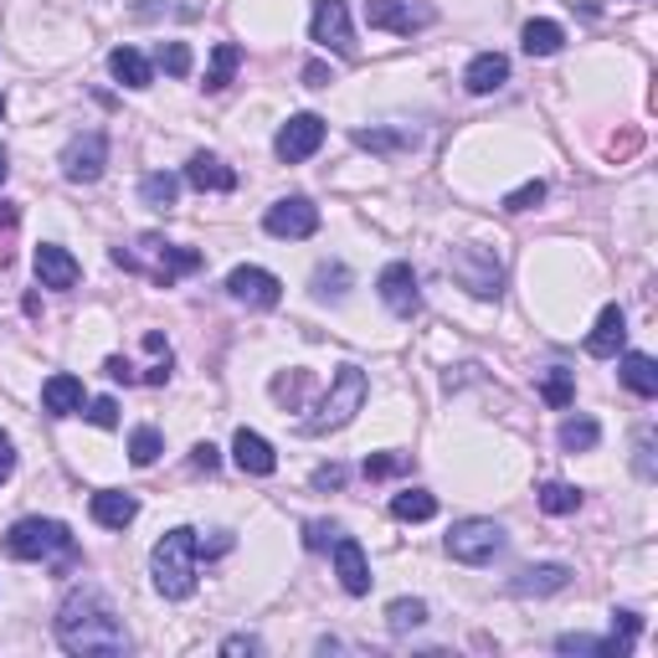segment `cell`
<instances>
[{
    "label": "cell",
    "instance_id": "6da1fadb",
    "mask_svg": "<svg viewBox=\"0 0 658 658\" xmlns=\"http://www.w3.org/2000/svg\"><path fill=\"white\" fill-rule=\"evenodd\" d=\"M57 643L67 654H83V658H119L129 654V633L119 623V612L109 607V596L83 586L73 592L57 607Z\"/></svg>",
    "mask_w": 658,
    "mask_h": 658
},
{
    "label": "cell",
    "instance_id": "7a4b0ae2",
    "mask_svg": "<svg viewBox=\"0 0 658 658\" xmlns=\"http://www.w3.org/2000/svg\"><path fill=\"white\" fill-rule=\"evenodd\" d=\"M113 263L129 267V273H150L160 288H171L180 273H196L206 257L196 248H175V242H165V237L144 232L134 248H113Z\"/></svg>",
    "mask_w": 658,
    "mask_h": 658
},
{
    "label": "cell",
    "instance_id": "3957f363",
    "mask_svg": "<svg viewBox=\"0 0 658 658\" xmlns=\"http://www.w3.org/2000/svg\"><path fill=\"white\" fill-rule=\"evenodd\" d=\"M196 556H201V540H196V530H186V525L160 540L155 556H150V571H155L160 596L186 602V596L196 592Z\"/></svg>",
    "mask_w": 658,
    "mask_h": 658
},
{
    "label": "cell",
    "instance_id": "277c9868",
    "mask_svg": "<svg viewBox=\"0 0 658 658\" xmlns=\"http://www.w3.org/2000/svg\"><path fill=\"white\" fill-rule=\"evenodd\" d=\"M365 396H371V381H365L361 365H340V376H335V386L325 392L319 412H314L298 432H309V438H314V432H335V427H346L350 417L365 407Z\"/></svg>",
    "mask_w": 658,
    "mask_h": 658
},
{
    "label": "cell",
    "instance_id": "5b68a950",
    "mask_svg": "<svg viewBox=\"0 0 658 658\" xmlns=\"http://www.w3.org/2000/svg\"><path fill=\"white\" fill-rule=\"evenodd\" d=\"M6 556L11 561H47V556H73V535L63 519H17L6 530Z\"/></svg>",
    "mask_w": 658,
    "mask_h": 658
},
{
    "label": "cell",
    "instance_id": "8992f818",
    "mask_svg": "<svg viewBox=\"0 0 658 658\" xmlns=\"http://www.w3.org/2000/svg\"><path fill=\"white\" fill-rule=\"evenodd\" d=\"M448 273H453L473 298H500L504 294V267L489 248H453L448 257Z\"/></svg>",
    "mask_w": 658,
    "mask_h": 658
},
{
    "label": "cell",
    "instance_id": "52a82bcc",
    "mask_svg": "<svg viewBox=\"0 0 658 658\" xmlns=\"http://www.w3.org/2000/svg\"><path fill=\"white\" fill-rule=\"evenodd\" d=\"M504 550V530L494 519H458L448 530V556L463 566H489Z\"/></svg>",
    "mask_w": 658,
    "mask_h": 658
},
{
    "label": "cell",
    "instance_id": "ba28073f",
    "mask_svg": "<svg viewBox=\"0 0 658 658\" xmlns=\"http://www.w3.org/2000/svg\"><path fill=\"white\" fill-rule=\"evenodd\" d=\"M263 227L273 237H283V242H304V237L319 232V206H314L309 196H283V201L267 206Z\"/></svg>",
    "mask_w": 658,
    "mask_h": 658
},
{
    "label": "cell",
    "instance_id": "9c48e42d",
    "mask_svg": "<svg viewBox=\"0 0 658 658\" xmlns=\"http://www.w3.org/2000/svg\"><path fill=\"white\" fill-rule=\"evenodd\" d=\"M103 165H109V140H103L98 129L78 134V140L63 150V175L73 186H94L98 175H103Z\"/></svg>",
    "mask_w": 658,
    "mask_h": 658
},
{
    "label": "cell",
    "instance_id": "30bf717a",
    "mask_svg": "<svg viewBox=\"0 0 658 658\" xmlns=\"http://www.w3.org/2000/svg\"><path fill=\"white\" fill-rule=\"evenodd\" d=\"M309 36L319 42V47H329V52H340V57H350V52H355V32H350L346 0H314Z\"/></svg>",
    "mask_w": 658,
    "mask_h": 658
},
{
    "label": "cell",
    "instance_id": "8fae6325",
    "mask_svg": "<svg viewBox=\"0 0 658 658\" xmlns=\"http://www.w3.org/2000/svg\"><path fill=\"white\" fill-rule=\"evenodd\" d=\"M319 144H325V119H319V113H294V119L278 129L273 150H278L283 165H298V160H309Z\"/></svg>",
    "mask_w": 658,
    "mask_h": 658
},
{
    "label": "cell",
    "instance_id": "7c38bea8",
    "mask_svg": "<svg viewBox=\"0 0 658 658\" xmlns=\"http://www.w3.org/2000/svg\"><path fill=\"white\" fill-rule=\"evenodd\" d=\"M365 21H371L376 32L412 36L432 21V6H412V0H365Z\"/></svg>",
    "mask_w": 658,
    "mask_h": 658
},
{
    "label": "cell",
    "instance_id": "4fadbf2b",
    "mask_svg": "<svg viewBox=\"0 0 658 658\" xmlns=\"http://www.w3.org/2000/svg\"><path fill=\"white\" fill-rule=\"evenodd\" d=\"M227 294L237 304H248V309H278L283 298V283L267 273V267H232V278H227Z\"/></svg>",
    "mask_w": 658,
    "mask_h": 658
},
{
    "label": "cell",
    "instance_id": "5bb4252c",
    "mask_svg": "<svg viewBox=\"0 0 658 658\" xmlns=\"http://www.w3.org/2000/svg\"><path fill=\"white\" fill-rule=\"evenodd\" d=\"M381 304H386L392 314H402V319H412V314L423 309V288H417V273H412V263L381 267Z\"/></svg>",
    "mask_w": 658,
    "mask_h": 658
},
{
    "label": "cell",
    "instance_id": "9a60e30c",
    "mask_svg": "<svg viewBox=\"0 0 658 658\" xmlns=\"http://www.w3.org/2000/svg\"><path fill=\"white\" fill-rule=\"evenodd\" d=\"M335 571H340V586H346L350 596H365V592H371V566H365L361 540H350V535H335Z\"/></svg>",
    "mask_w": 658,
    "mask_h": 658
},
{
    "label": "cell",
    "instance_id": "2e32d148",
    "mask_svg": "<svg viewBox=\"0 0 658 658\" xmlns=\"http://www.w3.org/2000/svg\"><path fill=\"white\" fill-rule=\"evenodd\" d=\"M36 278H42V288H73V283L83 278V267L67 248L42 242V248H36Z\"/></svg>",
    "mask_w": 658,
    "mask_h": 658
},
{
    "label": "cell",
    "instance_id": "e0dca14e",
    "mask_svg": "<svg viewBox=\"0 0 658 658\" xmlns=\"http://www.w3.org/2000/svg\"><path fill=\"white\" fill-rule=\"evenodd\" d=\"M566 581H571V566L546 561V566H525V571H515L509 592L515 596H550V592H566Z\"/></svg>",
    "mask_w": 658,
    "mask_h": 658
},
{
    "label": "cell",
    "instance_id": "ac0fdd59",
    "mask_svg": "<svg viewBox=\"0 0 658 658\" xmlns=\"http://www.w3.org/2000/svg\"><path fill=\"white\" fill-rule=\"evenodd\" d=\"M623 340H627V314L617 309V304H607L602 319H596V329L586 335V355H592V361H612V355L623 350Z\"/></svg>",
    "mask_w": 658,
    "mask_h": 658
},
{
    "label": "cell",
    "instance_id": "d6986e66",
    "mask_svg": "<svg viewBox=\"0 0 658 658\" xmlns=\"http://www.w3.org/2000/svg\"><path fill=\"white\" fill-rule=\"evenodd\" d=\"M232 458H237V469L242 473H257V479H267V473L278 469V453H273V442L267 438H257V432H237L232 438Z\"/></svg>",
    "mask_w": 658,
    "mask_h": 658
},
{
    "label": "cell",
    "instance_id": "ffe728a7",
    "mask_svg": "<svg viewBox=\"0 0 658 658\" xmlns=\"http://www.w3.org/2000/svg\"><path fill=\"white\" fill-rule=\"evenodd\" d=\"M509 83V57H500V52H479L469 63V73H463V88L469 94H494V88H504Z\"/></svg>",
    "mask_w": 658,
    "mask_h": 658
},
{
    "label": "cell",
    "instance_id": "44dd1931",
    "mask_svg": "<svg viewBox=\"0 0 658 658\" xmlns=\"http://www.w3.org/2000/svg\"><path fill=\"white\" fill-rule=\"evenodd\" d=\"M42 412H47V417H73V412H83V381L67 376V371L47 376V386H42Z\"/></svg>",
    "mask_w": 658,
    "mask_h": 658
},
{
    "label": "cell",
    "instance_id": "7402d4cb",
    "mask_svg": "<svg viewBox=\"0 0 658 658\" xmlns=\"http://www.w3.org/2000/svg\"><path fill=\"white\" fill-rule=\"evenodd\" d=\"M94 519L103 525V530H124V525H134V515H140V500L134 494H119V489H103V494H94Z\"/></svg>",
    "mask_w": 658,
    "mask_h": 658
},
{
    "label": "cell",
    "instance_id": "603a6c76",
    "mask_svg": "<svg viewBox=\"0 0 658 658\" xmlns=\"http://www.w3.org/2000/svg\"><path fill=\"white\" fill-rule=\"evenodd\" d=\"M186 180L196 190H237V171L232 165H221L217 155H190Z\"/></svg>",
    "mask_w": 658,
    "mask_h": 658
},
{
    "label": "cell",
    "instance_id": "cb8c5ba5",
    "mask_svg": "<svg viewBox=\"0 0 658 658\" xmlns=\"http://www.w3.org/2000/svg\"><path fill=\"white\" fill-rule=\"evenodd\" d=\"M617 376H623L627 392L658 396V365H654V355H638V350H627L623 365H617Z\"/></svg>",
    "mask_w": 658,
    "mask_h": 658
},
{
    "label": "cell",
    "instance_id": "d4e9b609",
    "mask_svg": "<svg viewBox=\"0 0 658 658\" xmlns=\"http://www.w3.org/2000/svg\"><path fill=\"white\" fill-rule=\"evenodd\" d=\"M109 73L124 88H150L155 83V73H150V63H144V52H134V47H113L109 52Z\"/></svg>",
    "mask_w": 658,
    "mask_h": 658
},
{
    "label": "cell",
    "instance_id": "484cf974",
    "mask_svg": "<svg viewBox=\"0 0 658 658\" xmlns=\"http://www.w3.org/2000/svg\"><path fill=\"white\" fill-rule=\"evenodd\" d=\"M175 196H180V180H175L171 171H150V175L140 180V201L155 206V211H171Z\"/></svg>",
    "mask_w": 658,
    "mask_h": 658
},
{
    "label": "cell",
    "instance_id": "4316f807",
    "mask_svg": "<svg viewBox=\"0 0 658 658\" xmlns=\"http://www.w3.org/2000/svg\"><path fill=\"white\" fill-rule=\"evenodd\" d=\"M596 438H602L596 417H566V423H561V448H566V453H592Z\"/></svg>",
    "mask_w": 658,
    "mask_h": 658
},
{
    "label": "cell",
    "instance_id": "83f0119b",
    "mask_svg": "<svg viewBox=\"0 0 658 658\" xmlns=\"http://www.w3.org/2000/svg\"><path fill=\"white\" fill-rule=\"evenodd\" d=\"M561 42H566V32L556 21H530V26H525V52H530V57H556Z\"/></svg>",
    "mask_w": 658,
    "mask_h": 658
},
{
    "label": "cell",
    "instance_id": "f1b7e54d",
    "mask_svg": "<svg viewBox=\"0 0 658 658\" xmlns=\"http://www.w3.org/2000/svg\"><path fill=\"white\" fill-rule=\"evenodd\" d=\"M392 515H396V519H412V525H417V519H432V515H438V500H432L427 489H402V494L392 500Z\"/></svg>",
    "mask_w": 658,
    "mask_h": 658
},
{
    "label": "cell",
    "instance_id": "f546056e",
    "mask_svg": "<svg viewBox=\"0 0 658 658\" xmlns=\"http://www.w3.org/2000/svg\"><path fill=\"white\" fill-rule=\"evenodd\" d=\"M355 144H361V150H376V155H392V150H417V134H407V129H402V134H396V129H361Z\"/></svg>",
    "mask_w": 658,
    "mask_h": 658
},
{
    "label": "cell",
    "instance_id": "4dcf8cb0",
    "mask_svg": "<svg viewBox=\"0 0 658 658\" xmlns=\"http://www.w3.org/2000/svg\"><path fill=\"white\" fill-rule=\"evenodd\" d=\"M540 396H546V407H571V396H577V381H571V371L566 365H550L546 376H540Z\"/></svg>",
    "mask_w": 658,
    "mask_h": 658
},
{
    "label": "cell",
    "instance_id": "1f68e13d",
    "mask_svg": "<svg viewBox=\"0 0 658 658\" xmlns=\"http://www.w3.org/2000/svg\"><path fill=\"white\" fill-rule=\"evenodd\" d=\"M237 63H242V47H237V42H221L217 57H211V73H206V94H221V88L232 83Z\"/></svg>",
    "mask_w": 658,
    "mask_h": 658
},
{
    "label": "cell",
    "instance_id": "d6a6232c",
    "mask_svg": "<svg viewBox=\"0 0 658 658\" xmlns=\"http://www.w3.org/2000/svg\"><path fill=\"white\" fill-rule=\"evenodd\" d=\"M427 623V602H417V596H396L392 607H386V627L392 633H412V627Z\"/></svg>",
    "mask_w": 658,
    "mask_h": 658
},
{
    "label": "cell",
    "instance_id": "836d02e7",
    "mask_svg": "<svg viewBox=\"0 0 658 658\" xmlns=\"http://www.w3.org/2000/svg\"><path fill=\"white\" fill-rule=\"evenodd\" d=\"M540 509H546V515H577L581 494L571 484H556V479H550V484H540Z\"/></svg>",
    "mask_w": 658,
    "mask_h": 658
},
{
    "label": "cell",
    "instance_id": "e575fe53",
    "mask_svg": "<svg viewBox=\"0 0 658 658\" xmlns=\"http://www.w3.org/2000/svg\"><path fill=\"white\" fill-rule=\"evenodd\" d=\"M556 648L561 654H602V658H627L623 648L612 638H581V633H566V638H556Z\"/></svg>",
    "mask_w": 658,
    "mask_h": 658
},
{
    "label": "cell",
    "instance_id": "d590c367",
    "mask_svg": "<svg viewBox=\"0 0 658 658\" xmlns=\"http://www.w3.org/2000/svg\"><path fill=\"white\" fill-rule=\"evenodd\" d=\"M155 458H160V432L155 427H140V432L129 438V463H134V469H150Z\"/></svg>",
    "mask_w": 658,
    "mask_h": 658
},
{
    "label": "cell",
    "instance_id": "8d00e7d4",
    "mask_svg": "<svg viewBox=\"0 0 658 658\" xmlns=\"http://www.w3.org/2000/svg\"><path fill=\"white\" fill-rule=\"evenodd\" d=\"M309 386H314L309 371H294V376H278V381H273V396H278L283 407L294 412L298 402H304V392H309Z\"/></svg>",
    "mask_w": 658,
    "mask_h": 658
},
{
    "label": "cell",
    "instance_id": "74e56055",
    "mask_svg": "<svg viewBox=\"0 0 658 658\" xmlns=\"http://www.w3.org/2000/svg\"><path fill=\"white\" fill-rule=\"evenodd\" d=\"M346 288H350V273L340 263H335V267L325 263L319 273H314V294H319V298H346Z\"/></svg>",
    "mask_w": 658,
    "mask_h": 658
},
{
    "label": "cell",
    "instance_id": "f35d334b",
    "mask_svg": "<svg viewBox=\"0 0 658 658\" xmlns=\"http://www.w3.org/2000/svg\"><path fill=\"white\" fill-rule=\"evenodd\" d=\"M638 627H643L638 612H612V643H617L623 654H633V638H638Z\"/></svg>",
    "mask_w": 658,
    "mask_h": 658
},
{
    "label": "cell",
    "instance_id": "ab89813d",
    "mask_svg": "<svg viewBox=\"0 0 658 658\" xmlns=\"http://www.w3.org/2000/svg\"><path fill=\"white\" fill-rule=\"evenodd\" d=\"M546 201V180H525L519 190H509L504 196V211H530V206Z\"/></svg>",
    "mask_w": 658,
    "mask_h": 658
},
{
    "label": "cell",
    "instance_id": "60d3db41",
    "mask_svg": "<svg viewBox=\"0 0 658 658\" xmlns=\"http://www.w3.org/2000/svg\"><path fill=\"white\" fill-rule=\"evenodd\" d=\"M160 63H165L171 78H186V73H190V47H186V42H165V47H160Z\"/></svg>",
    "mask_w": 658,
    "mask_h": 658
},
{
    "label": "cell",
    "instance_id": "b9f144b4",
    "mask_svg": "<svg viewBox=\"0 0 658 658\" xmlns=\"http://www.w3.org/2000/svg\"><path fill=\"white\" fill-rule=\"evenodd\" d=\"M412 469V458L402 453H376V458H365V479H386V473H402Z\"/></svg>",
    "mask_w": 658,
    "mask_h": 658
},
{
    "label": "cell",
    "instance_id": "7bdbcfd3",
    "mask_svg": "<svg viewBox=\"0 0 658 658\" xmlns=\"http://www.w3.org/2000/svg\"><path fill=\"white\" fill-rule=\"evenodd\" d=\"M335 535H340V525H335V519H314V525H304V546H309V550H325Z\"/></svg>",
    "mask_w": 658,
    "mask_h": 658
},
{
    "label": "cell",
    "instance_id": "ee69618b",
    "mask_svg": "<svg viewBox=\"0 0 658 658\" xmlns=\"http://www.w3.org/2000/svg\"><path fill=\"white\" fill-rule=\"evenodd\" d=\"M88 423H94V427H119V402H113V396L88 402Z\"/></svg>",
    "mask_w": 658,
    "mask_h": 658
},
{
    "label": "cell",
    "instance_id": "f6af8a7d",
    "mask_svg": "<svg viewBox=\"0 0 658 658\" xmlns=\"http://www.w3.org/2000/svg\"><path fill=\"white\" fill-rule=\"evenodd\" d=\"M17 221H21V211L11 201H0V263H11V248H6V237L17 232Z\"/></svg>",
    "mask_w": 658,
    "mask_h": 658
},
{
    "label": "cell",
    "instance_id": "bcb514c9",
    "mask_svg": "<svg viewBox=\"0 0 658 658\" xmlns=\"http://www.w3.org/2000/svg\"><path fill=\"white\" fill-rule=\"evenodd\" d=\"M638 473L643 479H654V427H643L638 432Z\"/></svg>",
    "mask_w": 658,
    "mask_h": 658
},
{
    "label": "cell",
    "instance_id": "7dc6e473",
    "mask_svg": "<svg viewBox=\"0 0 658 658\" xmlns=\"http://www.w3.org/2000/svg\"><path fill=\"white\" fill-rule=\"evenodd\" d=\"M11 473H17V442H11L6 432H0V484H6Z\"/></svg>",
    "mask_w": 658,
    "mask_h": 658
},
{
    "label": "cell",
    "instance_id": "c3c4849f",
    "mask_svg": "<svg viewBox=\"0 0 658 658\" xmlns=\"http://www.w3.org/2000/svg\"><path fill=\"white\" fill-rule=\"evenodd\" d=\"M340 484H346V469H340V463H329V469L314 473V489H340Z\"/></svg>",
    "mask_w": 658,
    "mask_h": 658
},
{
    "label": "cell",
    "instance_id": "681fc988",
    "mask_svg": "<svg viewBox=\"0 0 658 658\" xmlns=\"http://www.w3.org/2000/svg\"><path fill=\"white\" fill-rule=\"evenodd\" d=\"M221 654H257V638H248V633H237V638H227V643H221Z\"/></svg>",
    "mask_w": 658,
    "mask_h": 658
},
{
    "label": "cell",
    "instance_id": "f907efd6",
    "mask_svg": "<svg viewBox=\"0 0 658 658\" xmlns=\"http://www.w3.org/2000/svg\"><path fill=\"white\" fill-rule=\"evenodd\" d=\"M190 463H196V469H217V448H211V442H201V448H196V453H190Z\"/></svg>",
    "mask_w": 658,
    "mask_h": 658
},
{
    "label": "cell",
    "instance_id": "816d5d0a",
    "mask_svg": "<svg viewBox=\"0 0 658 658\" xmlns=\"http://www.w3.org/2000/svg\"><path fill=\"white\" fill-rule=\"evenodd\" d=\"M304 83H309V88H329V83H335V78H329V67H319V63H314L309 73H304Z\"/></svg>",
    "mask_w": 658,
    "mask_h": 658
},
{
    "label": "cell",
    "instance_id": "f5cc1de1",
    "mask_svg": "<svg viewBox=\"0 0 658 658\" xmlns=\"http://www.w3.org/2000/svg\"><path fill=\"white\" fill-rule=\"evenodd\" d=\"M103 371H109L113 381H134V371H129V361H119V355H113V361L103 365Z\"/></svg>",
    "mask_w": 658,
    "mask_h": 658
},
{
    "label": "cell",
    "instance_id": "db71d44e",
    "mask_svg": "<svg viewBox=\"0 0 658 658\" xmlns=\"http://www.w3.org/2000/svg\"><path fill=\"white\" fill-rule=\"evenodd\" d=\"M6 175H11V160H6V150H0V180H6Z\"/></svg>",
    "mask_w": 658,
    "mask_h": 658
},
{
    "label": "cell",
    "instance_id": "11a10c76",
    "mask_svg": "<svg viewBox=\"0 0 658 658\" xmlns=\"http://www.w3.org/2000/svg\"><path fill=\"white\" fill-rule=\"evenodd\" d=\"M0 113H6V98H0Z\"/></svg>",
    "mask_w": 658,
    "mask_h": 658
}]
</instances>
